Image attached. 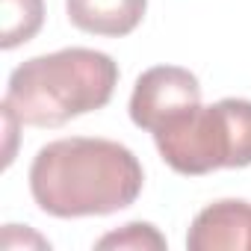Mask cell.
I'll use <instances>...</instances> for the list:
<instances>
[{"label": "cell", "instance_id": "obj_7", "mask_svg": "<svg viewBox=\"0 0 251 251\" xmlns=\"http://www.w3.org/2000/svg\"><path fill=\"white\" fill-rule=\"evenodd\" d=\"M0 48L12 50L42 30L45 0H0Z\"/></svg>", "mask_w": 251, "mask_h": 251}, {"label": "cell", "instance_id": "obj_3", "mask_svg": "<svg viewBox=\"0 0 251 251\" xmlns=\"http://www.w3.org/2000/svg\"><path fill=\"white\" fill-rule=\"evenodd\" d=\"M157 151L177 175L251 166V100L225 98L195 106L154 133Z\"/></svg>", "mask_w": 251, "mask_h": 251}, {"label": "cell", "instance_id": "obj_5", "mask_svg": "<svg viewBox=\"0 0 251 251\" xmlns=\"http://www.w3.org/2000/svg\"><path fill=\"white\" fill-rule=\"evenodd\" d=\"M189 251H248L251 248V204L225 198L204 207L186 233Z\"/></svg>", "mask_w": 251, "mask_h": 251}, {"label": "cell", "instance_id": "obj_4", "mask_svg": "<svg viewBox=\"0 0 251 251\" xmlns=\"http://www.w3.org/2000/svg\"><path fill=\"white\" fill-rule=\"evenodd\" d=\"M201 106V83L180 65H154L139 74L130 95V118L136 127L157 133L169 121Z\"/></svg>", "mask_w": 251, "mask_h": 251}, {"label": "cell", "instance_id": "obj_6", "mask_svg": "<svg viewBox=\"0 0 251 251\" xmlns=\"http://www.w3.org/2000/svg\"><path fill=\"white\" fill-rule=\"evenodd\" d=\"M65 9L77 30L121 39L142 24L148 0H65Z\"/></svg>", "mask_w": 251, "mask_h": 251}, {"label": "cell", "instance_id": "obj_8", "mask_svg": "<svg viewBox=\"0 0 251 251\" xmlns=\"http://www.w3.org/2000/svg\"><path fill=\"white\" fill-rule=\"evenodd\" d=\"M98 248H133V251H145V248H166V236L148 225V222H130L115 233H106L103 239H98Z\"/></svg>", "mask_w": 251, "mask_h": 251}, {"label": "cell", "instance_id": "obj_2", "mask_svg": "<svg viewBox=\"0 0 251 251\" xmlns=\"http://www.w3.org/2000/svg\"><path fill=\"white\" fill-rule=\"evenodd\" d=\"M118 65L92 48H65L18 65L9 77L3 106L30 127H62L65 121L109 103Z\"/></svg>", "mask_w": 251, "mask_h": 251}, {"label": "cell", "instance_id": "obj_1", "mask_svg": "<svg viewBox=\"0 0 251 251\" xmlns=\"http://www.w3.org/2000/svg\"><path fill=\"white\" fill-rule=\"evenodd\" d=\"M142 183L145 172L136 154L112 139H56L30 166L33 201L56 219L118 213L139 198Z\"/></svg>", "mask_w": 251, "mask_h": 251}]
</instances>
